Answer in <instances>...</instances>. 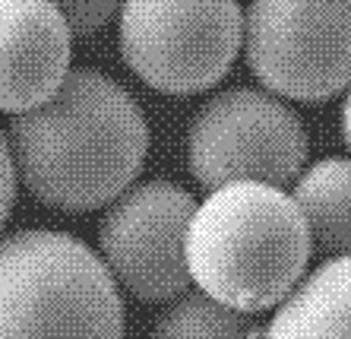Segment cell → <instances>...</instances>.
I'll return each instance as SVG.
<instances>
[{
  "instance_id": "7a4b0ae2",
  "label": "cell",
  "mask_w": 351,
  "mask_h": 339,
  "mask_svg": "<svg viewBox=\"0 0 351 339\" xmlns=\"http://www.w3.org/2000/svg\"><path fill=\"white\" fill-rule=\"evenodd\" d=\"M311 250L294 194L266 181L213 187L187 229L193 285L247 314L282 305L304 279Z\"/></svg>"
},
{
  "instance_id": "ba28073f",
  "label": "cell",
  "mask_w": 351,
  "mask_h": 339,
  "mask_svg": "<svg viewBox=\"0 0 351 339\" xmlns=\"http://www.w3.org/2000/svg\"><path fill=\"white\" fill-rule=\"evenodd\" d=\"M73 29L51 0H0V111L19 115L70 73Z\"/></svg>"
},
{
  "instance_id": "7c38bea8",
  "label": "cell",
  "mask_w": 351,
  "mask_h": 339,
  "mask_svg": "<svg viewBox=\"0 0 351 339\" xmlns=\"http://www.w3.org/2000/svg\"><path fill=\"white\" fill-rule=\"evenodd\" d=\"M51 3L66 16L76 38H86V35H95L98 29H105L121 13L123 0H51Z\"/></svg>"
},
{
  "instance_id": "6da1fadb",
  "label": "cell",
  "mask_w": 351,
  "mask_h": 339,
  "mask_svg": "<svg viewBox=\"0 0 351 339\" xmlns=\"http://www.w3.org/2000/svg\"><path fill=\"white\" fill-rule=\"evenodd\" d=\"M25 191L58 209H98L143 172L149 124L117 80L70 70L54 95L13 115L7 130Z\"/></svg>"
},
{
  "instance_id": "3957f363",
  "label": "cell",
  "mask_w": 351,
  "mask_h": 339,
  "mask_svg": "<svg viewBox=\"0 0 351 339\" xmlns=\"http://www.w3.org/2000/svg\"><path fill=\"white\" fill-rule=\"evenodd\" d=\"M121 333V292L92 248L41 229L0 238V336Z\"/></svg>"
},
{
  "instance_id": "52a82bcc",
  "label": "cell",
  "mask_w": 351,
  "mask_h": 339,
  "mask_svg": "<svg viewBox=\"0 0 351 339\" xmlns=\"http://www.w3.org/2000/svg\"><path fill=\"white\" fill-rule=\"evenodd\" d=\"M196 200L171 181L121 191L98 225V250L117 289L139 301H174L190 289L187 229Z\"/></svg>"
},
{
  "instance_id": "4fadbf2b",
  "label": "cell",
  "mask_w": 351,
  "mask_h": 339,
  "mask_svg": "<svg viewBox=\"0 0 351 339\" xmlns=\"http://www.w3.org/2000/svg\"><path fill=\"white\" fill-rule=\"evenodd\" d=\"M13 200H16V165H13L10 140L0 133V229L13 209Z\"/></svg>"
},
{
  "instance_id": "9c48e42d",
  "label": "cell",
  "mask_w": 351,
  "mask_h": 339,
  "mask_svg": "<svg viewBox=\"0 0 351 339\" xmlns=\"http://www.w3.org/2000/svg\"><path fill=\"white\" fill-rule=\"evenodd\" d=\"M266 336H351V254L332 257L298 282Z\"/></svg>"
},
{
  "instance_id": "5bb4252c",
  "label": "cell",
  "mask_w": 351,
  "mask_h": 339,
  "mask_svg": "<svg viewBox=\"0 0 351 339\" xmlns=\"http://www.w3.org/2000/svg\"><path fill=\"white\" fill-rule=\"evenodd\" d=\"M342 137L351 149V86H348V92H345V102H342Z\"/></svg>"
},
{
  "instance_id": "8992f818",
  "label": "cell",
  "mask_w": 351,
  "mask_h": 339,
  "mask_svg": "<svg viewBox=\"0 0 351 339\" xmlns=\"http://www.w3.org/2000/svg\"><path fill=\"white\" fill-rule=\"evenodd\" d=\"M307 162V133L276 92L228 89L199 108L187 133V165L206 191L228 181H298Z\"/></svg>"
},
{
  "instance_id": "30bf717a",
  "label": "cell",
  "mask_w": 351,
  "mask_h": 339,
  "mask_svg": "<svg viewBox=\"0 0 351 339\" xmlns=\"http://www.w3.org/2000/svg\"><path fill=\"white\" fill-rule=\"evenodd\" d=\"M294 200L307 219L313 248L329 257L351 254V159L313 162L298 174Z\"/></svg>"
},
{
  "instance_id": "277c9868",
  "label": "cell",
  "mask_w": 351,
  "mask_h": 339,
  "mask_svg": "<svg viewBox=\"0 0 351 339\" xmlns=\"http://www.w3.org/2000/svg\"><path fill=\"white\" fill-rule=\"evenodd\" d=\"M244 45L237 0H123L117 48L123 64L165 95L213 89Z\"/></svg>"
},
{
  "instance_id": "8fae6325",
  "label": "cell",
  "mask_w": 351,
  "mask_h": 339,
  "mask_svg": "<svg viewBox=\"0 0 351 339\" xmlns=\"http://www.w3.org/2000/svg\"><path fill=\"white\" fill-rule=\"evenodd\" d=\"M254 317L231 307L209 292L178 295L174 305L158 317V336H254Z\"/></svg>"
},
{
  "instance_id": "5b68a950",
  "label": "cell",
  "mask_w": 351,
  "mask_h": 339,
  "mask_svg": "<svg viewBox=\"0 0 351 339\" xmlns=\"http://www.w3.org/2000/svg\"><path fill=\"white\" fill-rule=\"evenodd\" d=\"M244 54L276 95L332 99L351 86V0H250Z\"/></svg>"
}]
</instances>
